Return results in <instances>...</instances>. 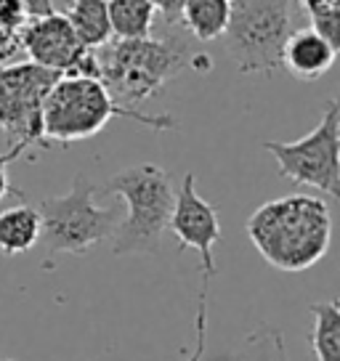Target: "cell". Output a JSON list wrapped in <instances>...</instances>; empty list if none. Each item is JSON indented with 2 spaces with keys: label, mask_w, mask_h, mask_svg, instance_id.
<instances>
[{
  "label": "cell",
  "mask_w": 340,
  "mask_h": 361,
  "mask_svg": "<svg viewBox=\"0 0 340 361\" xmlns=\"http://www.w3.org/2000/svg\"><path fill=\"white\" fill-rule=\"evenodd\" d=\"M248 237L269 266L287 274L306 271L327 255L332 215L322 197L287 194L253 210Z\"/></svg>",
  "instance_id": "1"
},
{
  "label": "cell",
  "mask_w": 340,
  "mask_h": 361,
  "mask_svg": "<svg viewBox=\"0 0 340 361\" xmlns=\"http://www.w3.org/2000/svg\"><path fill=\"white\" fill-rule=\"evenodd\" d=\"M99 80L123 106L157 96L183 69H192V48L181 35L114 40L93 51Z\"/></svg>",
  "instance_id": "2"
},
{
  "label": "cell",
  "mask_w": 340,
  "mask_h": 361,
  "mask_svg": "<svg viewBox=\"0 0 340 361\" xmlns=\"http://www.w3.org/2000/svg\"><path fill=\"white\" fill-rule=\"evenodd\" d=\"M112 117L136 120L157 133L176 128V120H170L168 114H141L117 104L102 80L85 75H61L43 102V149L93 138L102 133V128Z\"/></svg>",
  "instance_id": "3"
},
{
  "label": "cell",
  "mask_w": 340,
  "mask_h": 361,
  "mask_svg": "<svg viewBox=\"0 0 340 361\" xmlns=\"http://www.w3.org/2000/svg\"><path fill=\"white\" fill-rule=\"evenodd\" d=\"M104 192L120 197L128 207L112 234L114 255H149L157 252L176 202L173 180L154 162H141L114 173Z\"/></svg>",
  "instance_id": "4"
},
{
  "label": "cell",
  "mask_w": 340,
  "mask_h": 361,
  "mask_svg": "<svg viewBox=\"0 0 340 361\" xmlns=\"http://www.w3.org/2000/svg\"><path fill=\"white\" fill-rule=\"evenodd\" d=\"M37 213L40 239L48 255H83L104 239H112L123 221V210L117 204H96V186L83 173L75 176L67 194L43 197L37 202Z\"/></svg>",
  "instance_id": "5"
},
{
  "label": "cell",
  "mask_w": 340,
  "mask_h": 361,
  "mask_svg": "<svg viewBox=\"0 0 340 361\" xmlns=\"http://www.w3.org/2000/svg\"><path fill=\"white\" fill-rule=\"evenodd\" d=\"M293 0H231V16L221 37H226V54L242 75L279 69V54L293 32L290 19Z\"/></svg>",
  "instance_id": "6"
},
{
  "label": "cell",
  "mask_w": 340,
  "mask_h": 361,
  "mask_svg": "<svg viewBox=\"0 0 340 361\" xmlns=\"http://www.w3.org/2000/svg\"><path fill=\"white\" fill-rule=\"evenodd\" d=\"M279 176L293 183L314 186L327 197H340V102L329 99L319 125L298 141H263Z\"/></svg>",
  "instance_id": "7"
},
{
  "label": "cell",
  "mask_w": 340,
  "mask_h": 361,
  "mask_svg": "<svg viewBox=\"0 0 340 361\" xmlns=\"http://www.w3.org/2000/svg\"><path fill=\"white\" fill-rule=\"evenodd\" d=\"M59 78L32 61L0 67V130L11 144L43 149V102Z\"/></svg>",
  "instance_id": "8"
},
{
  "label": "cell",
  "mask_w": 340,
  "mask_h": 361,
  "mask_svg": "<svg viewBox=\"0 0 340 361\" xmlns=\"http://www.w3.org/2000/svg\"><path fill=\"white\" fill-rule=\"evenodd\" d=\"M168 228L176 234L181 247H192L200 252V266H202V282H213L216 276V258H213V245L221 239V221H218V207L210 204L197 194V176L186 173L173 213H170Z\"/></svg>",
  "instance_id": "9"
},
{
  "label": "cell",
  "mask_w": 340,
  "mask_h": 361,
  "mask_svg": "<svg viewBox=\"0 0 340 361\" xmlns=\"http://www.w3.org/2000/svg\"><path fill=\"white\" fill-rule=\"evenodd\" d=\"M19 43L32 64H40V67L61 72V75L78 67L83 54L88 51L75 37L67 16L59 11L37 16V19H27V24L19 32Z\"/></svg>",
  "instance_id": "10"
},
{
  "label": "cell",
  "mask_w": 340,
  "mask_h": 361,
  "mask_svg": "<svg viewBox=\"0 0 340 361\" xmlns=\"http://www.w3.org/2000/svg\"><path fill=\"white\" fill-rule=\"evenodd\" d=\"M338 56V48L329 45L319 32H314L311 27L308 30H293L287 35V40L282 45V54H279V67L293 75L295 80H311L324 78Z\"/></svg>",
  "instance_id": "11"
},
{
  "label": "cell",
  "mask_w": 340,
  "mask_h": 361,
  "mask_svg": "<svg viewBox=\"0 0 340 361\" xmlns=\"http://www.w3.org/2000/svg\"><path fill=\"white\" fill-rule=\"evenodd\" d=\"M64 16L83 48L96 51L112 40L107 0H69Z\"/></svg>",
  "instance_id": "12"
},
{
  "label": "cell",
  "mask_w": 340,
  "mask_h": 361,
  "mask_svg": "<svg viewBox=\"0 0 340 361\" xmlns=\"http://www.w3.org/2000/svg\"><path fill=\"white\" fill-rule=\"evenodd\" d=\"M40 242V213L32 204H16L0 213V252L19 255Z\"/></svg>",
  "instance_id": "13"
},
{
  "label": "cell",
  "mask_w": 340,
  "mask_h": 361,
  "mask_svg": "<svg viewBox=\"0 0 340 361\" xmlns=\"http://www.w3.org/2000/svg\"><path fill=\"white\" fill-rule=\"evenodd\" d=\"M229 16H231V0H183L181 22L200 43L221 37Z\"/></svg>",
  "instance_id": "14"
},
{
  "label": "cell",
  "mask_w": 340,
  "mask_h": 361,
  "mask_svg": "<svg viewBox=\"0 0 340 361\" xmlns=\"http://www.w3.org/2000/svg\"><path fill=\"white\" fill-rule=\"evenodd\" d=\"M109 27L117 40H133V37H149L154 8L149 0H107Z\"/></svg>",
  "instance_id": "15"
},
{
  "label": "cell",
  "mask_w": 340,
  "mask_h": 361,
  "mask_svg": "<svg viewBox=\"0 0 340 361\" xmlns=\"http://www.w3.org/2000/svg\"><path fill=\"white\" fill-rule=\"evenodd\" d=\"M314 329H311V348L317 361H340V305L338 300L311 305Z\"/></svg>",
  "instance_id": "16"
},
{
  "label": "cell",
  "mask_w": 340,
  "mask_h": 361,
  "mask_svg": "<svg viewBox=\"0 0 340 361\" xmlns=\"http://www.w3.org/2000/svg\"><path fill=\"white\" fill-rule=\"evenodd\" d=\"M231 361H287L282 329L272 327V324L253 329L248 338L242 340V345Z\"/></svg>",
  "instance_id": "17"
},
{
  "label": "cell",
  "mask_w": 340,
  "mask_h": 361,
  "mask_svg": "<svg viewBox=\"0 0 340 361\" xmlns=\"http://www.w3.org/2000/svg\"><path fill=\"white\" fill-rule=\"evenodd\" d=\"M311 19V30L340 48V0H298Z\"/></svg>",
  "instance_id": "18"
},
{
  "label": "cell",
  "mask_w": 340,
  "mask_h": 361,
  "mask_svg": "<svg viewBox=\"0 0 340 361\" xmlns=\"http://www.w3.org/2000/svg\"><path fill=\"white\" fill-rule=\"evenodd\" d=\"M207 293H210V282H202V287H200L197 319H194L197 340H194V350H192V359L189 361H202V353H205V340H207Z\"/></svg>",
  "instance_id": "19"
},
{
  "label": "cell",
  "mask_w": 340,
  "mask_h": 361,
  "mask_svg": "<svg viewBox=\"0 0 340 361\" xmlns=\"http://www.w3.org/2000/svg\"><path fill=\"white\" fill-rule=\"evenodd\" d=\"M24 24H27V13H24L22 3L19 0H0V35L19 37Z\"/></svg>",
  "instance_id": "20"
},
{
  "label": "cell",
  "mask_w": 340,
  "mask_h": 361,
  "mask_svg": "<svg viewBox=\"0 0 340 361\" xmlns=\"http://www.w3.org/2000/svg\"><path fill=\"white\" fill-rule=\"evenodd\" d=\"M24 152H27L24 144H11L8 152H3V154H0V200L11 192V186H8V165H11L19 154H24Z\"/></svg>",
  "instance_id": "21"
},
{
  "label": "cell",
  "mask_w": 340,
  "mask_h": 361,
  "mask_svg": "<svg viewBox=\"0 0 340 361\" xmlns=\"http://www.w3.org/2000/svg\"><path fill=\"white\" fill-rule=\"evenodd\" d=\"M154 11L162 13V19L170 27H178L181 24V11H183V0H149Z\"/></svg>",
  "instance_id": "22"
},
{
  "label": "cell",
  "mask_w": 340,
  "mask_h": 361,
  "mask_svg": "<svg viewBox=\"0 0 340 361\" xmlns=\"http://www.w3.org/2000/svg\"><path fill=\"white\" fill-rule=\"evenodd\" d=\"M22 3L27 19H37V16H48V13L56 11L54 0H19Z\"/></svg>",
  "instance_id": "23"
},
{
  "label": "cell",
  "mask_w": 340,
  "mask_h": 361,
  "mask_svg": "<svg viewBox=\"0 0 340 361\" xmlns=\"http://www.w3.org/2000/svg\"><path fill=\"white\" fill-rule=\"evenodd\" d=\"M19 48H22V43H19V37H11V35H0V67L3 64H8L16 54H19Z\"/></svg>",
  "instance_id": "24"
}]
</instances>
